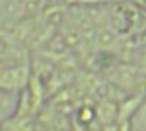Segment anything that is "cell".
<instances>
[{"mask_svg": "<svg viewBox=\"0 0 146 131\" xmlns=\"http://www.w3.org/2000/svg\"><path fill=\"white\" fill-rule=\"evenodd\" d=\"M16 108H17V100L13 97L11 91H5V89L0 88V119L13 114Z\"/></svg>", "mask_w": 146, "mask_h": 131, "instance_id": "2", "label": "cell"}, {"mask_svg": "<svg viewBox=\"0 0 146 131\" xmlns=\"http://www.w3.org/2000/svg\"><path fill=\"white\" fill-rule=\"evenodd\" d=\"M27 74L25 69H13V70H3L0 72V88L2 89H11L22 88L25 84Z\"/></svg>", "mask_w": 146, "mask_h": 131, "instance_id": "1", "label": "cell"}]
</instances>
